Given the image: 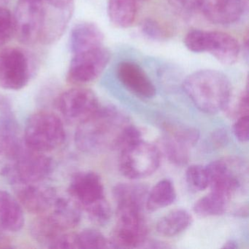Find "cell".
I'll return each mask as SVG.
<instances>
[{
  "label": "cell",
  "instance_id": "cell-1",
  "mask_svg": "<svg viewBox=\"0 0 249 249\" xmlns=\"http://www.w3.org/2000/svg\"><path fill=\"white\" fill-rule=\"evenodd\" d=\"M129 124L128 118L116 107H100L92 116L78 124L75 144L87 154L113 150L119 135Z\"/></svg>",
  "mask_w": 249,
  "mask_h": 249
},
{
  "label": "cell",
  "instance_id": "cell-2",
  "mask_svg": "<svg viewBox=\"0 0 249 249\" xmlns=\"http://www.w3.org/2000/svg\"><path fill=\"white\" fill-rule=\"evenodd\" d=\"M183 88L195 106L209 114L224 110L231 97L230 80L222 72L213 70L190 74L183 81Z\"/></svg>",
  "mask_w": 249,
  "mask_h": 249
},
{
  "label": "cell",
  "instance_id": "cell-3",
  "mask_svg": "<svg viewBox=\"0 0 249 249\" xmlns=\"http://www.w3.org/2000/svg\"><path fill=\"white\" fill-rule=\"evenodd\" d=\"M24 138L28 148L40 152H51L64 143L66 131L59 116L52 112L41 110L27 119Z\"/></svg>",
  "mask_w": 249,
  "mask_h": 249
},
{
  "label": "cell",
  "instance_id": "cell-4",
  "mask_svg": "<svg viewBox=\"0 0 249 249\" xmlns=\"http://www.w3.org/2000/svg\"><path fill=\"white\" fill-rule=\"evenodd\" d=\"M184 44L194 53H209L223 65H234L240 47L235 37L220 31L192 30L185 36Z\"/></svg>",
  "mask_w": 249,
  "mask_h": 249
},
{
  "label": "cell",
  "instance_id": "cell-5",
  "mask_svg": "<svg viewBox=\"0 0 249 249\" xmlns=\"http://www.w3.org/2000/svg\"><path fill=\"white\" fill-rule=\"evenodd\" d=\"M211 191L225 195L231 199L246 190L248 185V167L241 159L225 157L206 166Z\"/></svg>",
  "mask_w": 249,
  "mask_h": 249
},
{
  "label": "cell",
  "instance_id": "cell-6",
  "mask_svg": "<svg viewBox=\"0 0 249 249\" xmlns=\"http://www.w3.org/2000/svg\"><path fill=\"white\" fill-rule=\"evenodd\" d=\"M53 167V160L46 153L35 151L25 145L12 160L4 177L13 186L40 183L52 174Z\"/></svg>",
  "mask_w": 249,
  "mask_h": 249
},
{
  "label": "cell",
  "instance_id": "cell-7",
  "mask_svg": "<svg viewBox=\"0 0 249 249\" xmlns=\"http://www.w3.org/2000/svg\"><path fill=\"white\" fill-rule=\"evenodd\" d=\"M160 157V150L156 145L142 140L121 151L119 170L128 178H143L157 171Z\"/></svg>",
  "mask_w": 249,
  "mask_h": 249
},
{
  "label": "cell",
  "instance_id": "cell-8",
  "mask_svg": "<svg viewBox=\"0 0 249 249\" xmlns=\"http://www.w3.org/2000/svg\"><path fill=\"white\" fill-rule=\"evenodd\" d=\"M31 57L17 48L0 50V87L4 89H21L28 84L34 75Z\"/></svg>",
  "mask_w": 249,
  "mask_h": 249
},
{
  "label": "cell",
  "instance_id": "cell-9",
  "mask_svg": "<svg viewBox=\"0 0 249 249\" xmlns=\"http://www.w3.org/2000/svg\"><path fill=\"white\" fill-rule=\"evenodd\" d=\"M117 222L109 240L110 248L133 249L143 245L148 235V227L142 212L117 210Z\"/></svg>",
  "mask_w": 249,
  "mask_h": 249
},
{
  "label": "cell",
  "instance_id": "cell-10",
  "mask_svg": "<svg viewBox=\"0 0 249 249\" xmlns=\"http://www.w3.org/2000/svg\"><path fill=\"white\" fill-rule=\"evenodd\" d=\"M14 17L15 36L20 43L32 46L40 42L44 18L43 0H19Z\"/></svg>",
  "mask_w": 249,
  "mask_h": 249
},
{
  "label": "cell",
  "instance_id": "cell-11",
  "mask_svg": "<svg viewBox=\"0 0 249 249\" xmlns=\"http://www.w3.org/2000/svg\"><path fill=\"white\" fill-rule=\"evenodd\" d=\"M110 60V53L104 46L74 54L68 72L72 84H88L97 79Z\"/></svg>",
  "mask_w": 249,
  "mask_h": 249
},
{
  "label": "cell",
  "instance_id": "cell-12",
  "mask_svg": "<svg viewBox=\"0 0 249 249\" xmlns=\"http://www.w3.org/2000/svg\"><path fill=\"white\" fill-rule=\"evenodd\" d=\"M56 106L66 120L78 125L92 116L100 107L96 94L85 88L67 90L58 97Z\"/></svg>",
  "mask_w": 249,
  "mask_h": 249
},
{
  "label": "cell",
  "instance_id": "cell-13",
  "mask_svg": "<svg viewBox=\"0 0 249 249\" xmlns=\"http://www.w3.org/2000/svg\"><path fill=\"white\" fill-rule=\"evenodd\" d=\"M14 187L22 208L33 214L42 215L49 212L57 197L54 188L40 183H21Z\"/></svg>",
  "mask_w": 249,
  "mask_h": 249
},
{
  "label": "cell",
  "instance_id": "cell-14",
  "mask_svg": "<svg viewBox=\"0 0 249 249\" xmlns=\"http://www.w3.org/2000/svg\"><path fill=\"white\" fill-rule=\"evenodd\" d=\"M68 193L82 208L105 197L104 186L101 178L93 171L75 173L71 178Z\"/></svg>",
  "mask_w": 249,
  "mask_h": 249
},
{
  "label": "cell",
  "instance_id": "cell-15",
  "mask_svg": "<svg viewBox=\"0 0 249 249\" xmlns=\"http://www.w3.org/2000/svg\"><path fill=\"white\" fill-rule=\"evenodd\" d=\"M117 75L121 83L138 97L150 99L155 96V86L138 64L129 61L121 62L118 66Z\"/></svg>",
  "mask_w": 249,
  "mask_h": 249
},
{
  "label": "cell",
  "instance_id": "cell-16",
  "mask_svg": "<svg viewBox=\"0 0 249 249\" xmlns=\"http://www.w3.org/2000/svg\"><path fill=\"white\" fill-rule=\"evenodd\" d=\"M245 5L244 0H203L200 11L210 22L228 25L241 18Z\"/></svg>",
  "mask_w": 249,
  "mask_h": 249
},
{
  "label": "cell",
  "instance_id": "cell-17",
  "mask_svg": "<svg viewBox=\"0 0 249 249\" xmlns=\"http://www.w3.org/2000/svg\"><path fill=\"white\" fill-rule=\"evenodd\" d=\"M19 125L11 110L0 114V157L14 160L24 147Z\"/></svg>",
  "mask_w": 249,
  "mask_h": 249
},
{
  "label": "cell",
  "instance_id": "cell-18",
  "mask_svg": "<svg viewBox=\"0 0 249 249\" xmlns=\"http://www.w3.org/2000/svg\"><path fill=\"white\" fill-rule=\"evenodd\" d=\"M72 11L73 8H54L44 2V18L40 43L50 45L58 41L69 24Z\"/></svg>",
  "mask_w": 249,
  "mask_h": 249
},
{
  "label": "cell",
  "instance_id": "cell-19",
  "mask_svg": "<svg viewBox=\"0 0 249 249\" xmlns=\"http://www.w3.org/2000/svg\"><path fill=\"white\" fill-rule=\"evenodd\" d=\"M104 35L94 23L82 22L77 24L71 32L70 46L74 54L103 46Z\"/></svg>",
  "mask_w": 249,
  "mask_h": 249
},
{
  "label": "cell",
  "instance_id": "cell-20",
  "mask_svg": "<svg viewBox=\"0 0 249 249\" xmlns=\"http://www.w3.org/2000/svg\"><path fill=\"white\" fill-rule=\"evenodd\" d=\"M25 223L22 206L17 198L6 191L0 190V228L17 232Z\"/></svg>",
  "mask_w": 249,
  "mask_h": 249
},
{
  "label": "cell",
  "instance_id": "cell-21",
  "mask_svg": "<svg viewBox=\"0 0 249 249\" xmlns=\"http://www.w3.org/2000/svg\"><path fill=\"white\" fill-rule=\"evenodd\" d=\"M148 193L147 186L137 183H119L113 189L117 209L142 211L146 203Z\"/></svg>",
  "mask_w": 249,
  "mask_h": 249
},
{
  "label": "cell",
  "instance_id": "cell-22",
  "mask_svg": "<svg viewBox=\"0 0 249 249\" xmlns=\"http://www.w3.org/2000/svg\"><path fill=\"white\" fill-rule=\"evenodd\" d=\"M65 231L78 225L82 215V207L71 196H57L53 206L47 212Z\"/></svg>",
  "mask_w": 249,
  "mask_h": 249
},
{
  "label": "cell",
  "instance_id": "cell-23",
  "mask_svg": "<svg viewBox=\"0 0 249 249\" xmlns=\"http://www.w3.org/2000/svg\"><path fill=\"white\" fill-rule=\"evenodd\" d=\"M138 0H107V14L113 25L128 28L138 15Z\"/></svg>",
  "mask_w": 249,
  "mask_h": 249
},
{
  "label": "cell",
  "instance_id": "cell-24",
  "mask_svg": "<svg viewBox=\"0 0 249 249\" xmlns=\"http://www.w3.org/2000/svg\"><path fill=\"white\" fill-rule=\"evenodd\" d=\"M48 213L34 220L30 226V234L40 244L50 249L56 239L65 232Z\"/></svg>",
  "mask_w": 249,
  "mask_h": 249
},
{
  "label": "cell",
  "instance_id": "cell-25",
  "mask_svg": "<svg viewBox=\"0 0 249 249\" xmlns=\"http://www.w3.org/2000/svg\"><path fill=\"white\" fill-rule=\"evenodd\" d=\"M192 221V215L187 211L175 209L159 220L157 231L163 237H175L185 231Z\"/></svg>",
  "mask_w": 249,
  "mask_h": 249
},
{
  "label": "cell",
  "instance_id": "cell-26",
  "mask_svg": "<svg viewBox=\"0 0 249 249\" xmlns=\"http://www.w3.org/2000/svg\"><path fill=\"white\" fill-rule=\"evenodd\" d=\"M176 196V189L171 180L163 179L148 192L145 208L148 211L154 212L170 206L174 203Z\"/></svg>",
  "mask_w": 249,
  "mask_h": 249
},
{
  "label": "cell",
  "instance_id": "cell-27",
  "mask_svg": "<svg viewBox=\"0 0 249 249\" xmlns=\"http://www.w3.org/2000/svg\"><path fill=\"white\" fill-rule=\"evenodd\" d=\"M230 200L228 196L211 191L195 202L194 211L201 217L222 215L228 208Z\"/></svg>",
  "mask_w": 249,
  "mask_h": 249
},
{
  "label": "cell",
  "instance_id": "cell-28",
  "mask_svg": "<svg viewBox=\"0 0 249 249\" xmlns=\"http://www.w3.org/2000/svg\"><path fill=\"white\" fill-rule=\"evenodd\" d=\"M160 145L161 151L170 162L178 166L187 164L189 160V147L170 135L161 138Z\"/></svg>",
  "mask_w": 249,
  "mask_h": 249
},
{
  "label": "cell",
  "instance_id": "cell-29",
  "mask_svg": "<svg viewBox=\"0 0 249 249\" xmlns=\"http://www.w3.org/2000/svg\"><path fill=\"white\" fill-rule=\"evenodd\" d=\"M91 222L97 225H106L111 218V208L106 198L99 199L83 208Z\"/></svg>",
  "mask_w": 249,
  "mask_h": 249
},
{
  "label": "cell",
  "instance_id": "cell-30",
  "mask_svg": "<svg viewBox=\"0 0 249 249\" xmlns=\"http://www.w3.org/2000/svg\"><path fill=\"white\" fill-rule=\"evenodd\" d=\"M186 180L188 186L195 192L205 190L209 186V178L206 167L198 164L190 166L186 170Z\"/></svg>",
  "mask_w": 249,
  "mask_h": 249
},
{
  "label": "cell",
  "instance_id": "cell-31",
  "mask_svg": "<svg viewBox=\"0 0 249 249\" xmlns=\"http://www.w3.org/2000/svg\"><path fill=\"white\" fill-rule=\"evenodd\" d=\"M80 249H107L109 240L100 231L87 229L78 234Z\"/></svg>",
  "mask_w": 249,
  "mask_h": 249
},
{
  "label": "cell",
  "instance_id": "cell-32",
  "mask_svg": "<svg viewBox=\"0 0 249 249\" xmlns=\"http://www.w3.org/2000/svg\"><path fill=\"white\" fill-rule=\"evenodd\" d=\"M15 36L14 14L7 8H0V48Z\"/></svg>",
  "mask_w": 249,
  "mask_h": 249
},
{
  "label": "cell",
  "instance_id": "cell-33",
  "mask_svg": "<svg viewBox=\"0 0 249 249\" xmlns=\"http://www.w3.org/2000/svg\"><path fill=\"white\" fill-rule=\"evenodd\" d=\"M141 141H142L141 131L136 126L129 124L119 135L113 150L121 152Z\"/></svg>",
  "mask_w": 249,
  "mask_h": 249
},
{
  "label": "cell",
  "instance_id": "cell-34",
  "mask_svg": "<svg viewBox=\"0 0 249 249\" xmlns=\"http://www.w3.org/2000/svg\"><path fill=\"white\" fill-rule=\"evenodd\" d=\"M224 110L231 119H237L242 116L249 115V95L247 90L243 91L235 101L233 102L230 99Z\"/></svg>",
  "mask_w": 249,
  "mask_h": 249
},
{
  "label": "cell",
  "instance_id": "cell-35",
  "mask_svg": "<svg viewBox=\"0 0 249 249\" xmlns=\"http://www.w3.org/2000/svg\"><path fill=\"white\" fill-rule=\"evenodd\" d=\"M170 135L184 144L186 146H194L199 140V132L195 128L173 127L170 129Z\"/></svg>",
  "mask_w": 249,
  "mask_h": 249
},
{
  "label": "cell",
  "instance_id": "cell-36",
  "mask_svg": "<svg viewBox=\"0 0 249 249\" xmlns=\"http://www.w3.org/2000/svg\"><path fill=\"white\" fill-rule=\"evenodd\" d=\"M141 30L146 37L154 40H162L167 36L165 29L160 23L152 18H148L142 21Z\"/></svg>",
  "mask_w": 249,
  "mask_h": 249
},
{
  "label": "cell",
  "instance_id": "cell-37",
  "mask_svg": "<svg viewBox=\"0 0 249 249\" xmlns=\"http://www.w3.org/2000/svg\"><path fill=\"white\" fill-rule=\"evenodd\" d=\"M203 0H167L170 6L182 14H192L200 11Z\"/></svg>",
  "mask_w": 249,
  "mask_h": 249
},
{
  "label": "cell",
  "instance_id": "cell-38",
  "mask_svg": "<svg viewBox=\"0 0 249 249\" xmlns=\"http://www.w3.org/2000/svg\"><path fill=\"white\" fill-rule=\"evenodd\" d=\"M50 249H80L78 243V234L71 232H64L61 234L56 241L52 245Z\"/></svg>",
  "mask_w": 249,
  "mask_h": 249
},
{
  "label": "cell",
  "instance_id": "cell-39",
  "mask_svg": "<svg viewBox=\"0 0 249 249\" xmlns=\"http://www.w3.org/2000/svg\"><path fill=\"white\" fill-rule=\"evenodd\" d=\"M233 132L240 142L249 141V115L238 118L233 126Z\"/></svg>",
  "mask_w": 249,
  "mask_h": 249
},
{
  "label": "cell",
  "instance_id": "cell-40",
  "mask_svg": "<svg viewBox=\"0 0 249 249\" xmlns=\"http://www.w3.org/2000/svg\"><path fill=\"white\" fill-rule=\"evenodd\" d=\"M228 140L227 132L222 129H217L211 137V143L216 148H221V147L227 145Z\"/></svg>",
  "mask_w": 249,
  "mask_h": 249
},
{
  "label": "cell",
  "instance_id": "cell-41",
  "mask_svg": "<svg viewBox=\"0 0 249 249\" xmlns=\"http://www.w3.org/2000/svg\"><path fill=\"white\" fill-rule=\"evenodd\" d=\"M47 5L58 8H73L74 0H43Z\"/></svg>",
  "mask_w": 249,
  "mask_h": 249
},
{
  "label": "cell",
  "instance_id": "cell-42",
  "mask_svg": "<svg viewBox=\"0 0 249 249\" xmlns=\"http://www.w3.org/2000/svg\"><path fill=\"white\" fill-rule=\"evenodd\" d=\"M11 110V102L3 94H0V113Z\"/></svg>",
  "mask_w": 249,
  "mask_h": 249
},
{
  "label": "cell",
  "instance_id": "cell-43",
  "mask_svg": "<svg viewBox=\"0 0 249 249\" xmlns=\"http://www.w3.org/2000/svg\"><path fill=\"white\" fill-rule=\"evenodd\" d=\"M237 247H238V246H237V242L233 240H229L223 246L224 249H237Z\"/></svg>",
  "mask_w": 249,
  "mask_h": 249
},
{
  "label": "cell",
  "instance_id": "cell-44",
  "mask_svg": "<svg viewBox=\"0 0 249 249\" xmlns=\"http://www.w3.org/2000/svg\"><path fill=\"white\" fill-rule=\"evenodd\" d=\"M10 0H0V8H7Z\"/></svg>",
  "mask_w": 249,
  "mask_h": 249
},
{
  "label": "cell",
  "instance_id": "cell-45",
  "mask_svg": "<svg viewBox=\"0 0 249 249\" xmlns=\"http://www.w3.org/2000/svg\"><path fill=\"white\" fill-rule=\"evenodd\" d=\"M141 1H148V0H141Z\"/></svg>",
  "mask_w": 249,
  "mask_h": 249
}]
</instances>
